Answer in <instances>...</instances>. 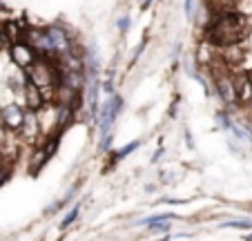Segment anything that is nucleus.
<instances>
[{
  "mask_svg": "<svg viewBox=\"0 0 252 241\" xmlns=\"http://www.w3.org/2000/svg\"><path fill=\"white\" fill-rule=\"evenodd\" d=\"M154 0H141V9H150Z\"/></svg>",
  "mask_w": 252,
  "mask_h": 241,
  "instance_id": "16",
  "label": "nucleus"
},
{
  "mask_svg": "<svg viewBox=\"0 0 252 241\" xmlns=\"http://www.w3.org/2000/svg\"><path fill=\"white\" fill-rule=\"evenodd\" d=\"M78 212H81V204H76V206H74V208H71V210H67L65 219H63V221H61V232H67V230H69V226H71V223H74V221H76V219H78Z\"/></svg>",
  "mask_w": 252,
  "mask_h": 241,
  "instance_id": "8",
  "label": "nucleus"
},
{
  "mask_svg": "<svg viewBox=\"0 0 252 241\" xmlns=\"http://www.w3.org/2000/svg\"><path fill=\"white\" fill-rule=\"evenodd\" d=\"M103 92H105V94H107V96H112V94H114V85H112V78H107V80H105V83H103Z\"/></svg>",
  "mask_w": 252,
  "mask_h": 241,
  "instance_id": "13",
  "label": "nucleus"
},
{
  "mask_svg": "<svg viewBox=\"0 0 252 241\" xmlns=\"http://www.w3.org/2000/svg\"><path fill=\"white\" fill-rule=\"evenodd\" d=\"M138 145H141V141H132V143H129V145L121 147L119 152H114V156H112V161H114V163H116V161H121V159H125V156H129L134 150H136Z\"/></svg>",
  "mask_w": 252,
  "mask_h": 241,
  "instance_id": "9",
  "label": "nucleus"
},
{
  "mask_svg": "<svg viewBox=\"0 0 252 241\" xmlns=\"http://www.w3.org/2000/svg\"><path fill=\"white\" fill-rule=\"evenodd\" d=\"M9 56H11V63H14L18 69H27V67H32L33 63H36V58H38L40 54L36 52L25 38H20V40H16L9 47Z\"/></svg>",
  "mask_w": 252,
  "mask_h": 241,
  "instance_id": "5",
  "label": "nucleus"
},
{
  "mask_svg": "<svg viewBox=\"0 0 252 241\" xmlns=\"http://www.w3.org/2000/svg\"><path fill=\"white\" fill-rule=\"evenodd\" d=\"M145 43H148V40H145V38H143L141 43H138V47H136V52H134V56H132V63H129V65H136L138 56H141V54L145 52Z\"/></svg>",
  "mask_w": 252,
  "mask_h": 241,
  "instance_id": "11",
  "label": "nucleus"
},
{
  "mask_svg": "<svg viewBox=\"0 0 252 241\" xmlns=\"http://www.w3.org/2000/svg\"><path fill=\"white\" fill-rule=\"evenodd\" d=\"M246 239H248V241H252V235H248V237H246Z\"/></svg>",
  "mask_w": 252,
  "mask_h": 241,
  "instance_id": "17",
  "label": "nucleus"
},
{
  "mask_svg": "<svg viewBox=\"0 0 252 241\" xmlns=\"http://www.w3.org/2000/svg\"><path fill=\"white\" fill-rule=\"evenodd\" d=\"M214 87H217V94L223 101L228 107H234V105L241 103V96H239V85H237V76H232V71L228 67L223 69H217V76H214Z\"/></svg>",
  "mask_w": 252,
  "mask_h": 241,
  "instance_id": "3",
  "label": "nucleus"
},
{
  "mask_svg": "<svg viewBox=\"0 0 252 241\" xmlns=\"http://www.w3.org/2000/svg\"><path fill=\"white\" fill-rule=\"evenodd\" d=\"M49 156L52 154L47 152L45 145H33V152H32V156H29V172H32V174H38L40 168L49 161Z\"/></svg>",
  "mask_w": 252,
  "mask_h": 241,
  "instance_id": "7",
  "label": "nucleus"
},
{
  "mask_svg": "<svg viewBox=\"0 0 252 241\" xmlns=\"http://www.w3.org/2000/svg\"><path fill=\"white\" fill-rule=\"evenodd\" d=\"M192 14H194V0H186V16L192 18Z\"/></svg>",
  "mask_w": 252,
  "mask_h": 241,
  "instance_id": "14",
  "label": "nucleus"
},
{
  "mask_svg": "<svg viewBox=\"0 0 252 241\" xmlns=\"http://www.w3.org/2000/svg\"><path fill=\"white\" fill-rule=\"evenodd\" d=\"M223 228H252V219H230L223 223Z\"/></svg>",
  "mask_w": 252,
  "mask_h": 241,
  "instance_id": "10",
  "label": "nucleus"
},
{
  "mask_svg": "<svg viewBox=\"0 0 252 241\" xmlns=\"http://www.w3.org/2000/svg\"><path fill=\"white\" fill-rule=\"evenodd\" d=\"M161 156H163V147H158V150L154 152V156H152V163H158V161H161Z\"/></svg>",
  "mask_w": 252,
  "mask_h": 241,
  "instance_id": "15",
  "label": "nucleus"
},
{
  "mask_svg": "<svg viewBox=\"0 0 252 241\" xmlns=\"http://www.w3.org/2000/svg\"><path fill=\"white\" fill-rule=\"evenodd\" d=\"M25 118H27V107L18 103H7L0 107V128L5 132H14L18 134L25 125Z\"/></svg>",
  "mask_w": 252,
  "mask_h": 241,
  "instance_id": "4",
  "label": "nucleus"
},
{
  "mask_svg": "<svg viewBox=\"0 0 252 241\" xmlns=\"http://www.w3.org/2000/svg\"><path fill=\"white\" fill-rule=\"evenodd\" d=\"M127 29H129V16L125 14L123 18L119 20V32H121V34H127Z\"/></svg>",
  "mask_w": 252,
  "mask_h": 241,
  "instance_id": "12",
  "label": "nucleus"
},
{
  "mask_svg": "<svg viewBox=\"0 0 252 241\" xmlns=\"http://www.w3.org/2000/svg\"><path fill=\"white\" fill-rule=\"evenodd\" d=\"M20 92H23V105L29 109V112H38V109H43L45 105H47L45 92L40 90L36 83H32L29 78H27V83H25V87Z\"/></svg>",
  "mask_w": 252,
  "mask_h": 241,
  "instance_id": "6",
  "label": "nucleus"
},
{
  "mask_svg": "<svg viewBox=\"0 0 252 241\" xmlns=\"http://www.w3.org/2000/svg\"><path fill=\"white\" fill-rule=\"evenodd\" d=\"M121 109H123V99H121L119 94H112L107 96V101L103 103V107H100L98 112V118H96V125H98V132H100V152H105L107 147H110L112 143V125H114V121L119 118Z\"/></svg>",
  "mask_w": 252,
  "mask_h": 241,
  "instance_id": "2",
  "label": "nucleus"
},
{
  "mask_svg": "<svg viewBox=\"0 0 252 241\" xmlns=\"http://www.w3.org/2000/svg\"><path fill=\"white\" fill-rule=\"evenodd\" d=\"M250 34V20L241 11H217L214 18L203 27V38L217 47L241 45Z\"/></svg>",
  "mask_w": 252,
  "mask_h": 241,
  "instance_id": "1",
  "label": "nucleus"
}]
</instances>
